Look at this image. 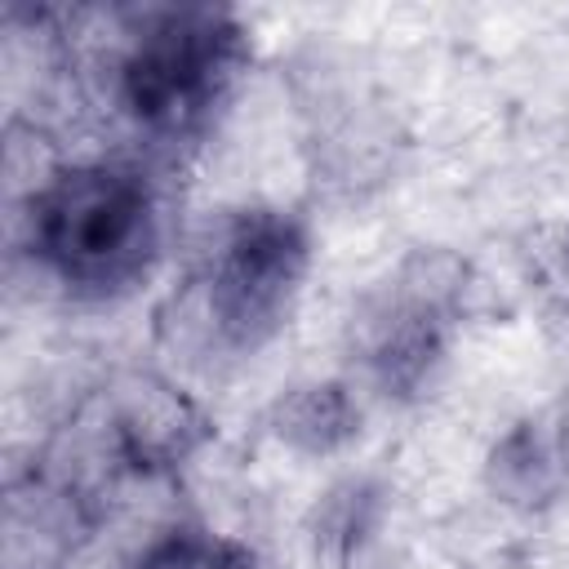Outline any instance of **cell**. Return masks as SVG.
<instances>
[{
	"label": "cell",
	"mask_w": 569,
	"mask_h": 569,
	"mask_svg": "<svg viewBox=\"0 0 569 569\" xmlns=\"http://www.w3.org/2000/svg\"><path fill=\"white\" fill-rule=\"evenodd\" d=\"M307 236L289 213L249 209L227 222L200 276V311L209 333L231 351L271 338L302 284Z\"/></svg>",
	"instance_id": "3"
},
{
	"label": "cell",
	"mask_w": 569,
	"mask_h": 569,
	"mask_svg": "<svg viewBox=\"0 0 569 569\" xmlns=\"http://www.w3.org/2000/svg\"><path fill=\"white\" fill-rule=\"evenodd\" d=\"M382 516V493L369 480H342L333 485L316 516H311V547L316 560L329 569H347L356 560V551L369 542L373 525Z\"/></svg>",
	"instance_id": "8"
},
{
	"label": "cell",
	"mask_w": 569,
	"mask_h": 569,
	"mask_svg": "<svg viewBox=\"0 0 569 569\" xmlns=\"http://www.w3.org/2000/svg\"><path fill=\"white\" fill-rule=\"evenodd\" d=\"M244 58L240 27L218 9H164L120 58V102L156 138L196 133Z\"/></svg>",
	"instance_id": "2"
},
{
	"label": "cell",
	"mask_w": 569,
	"mask_h": 569,
	"mask_svg": "<svg viewBox=\"0 0 569 569\" xmlns=\"http://www.w3.org/2000/svg\"><path fill=\"white\" fill-rule=\"evenodd\" d=\"M138 569H253V556L204 529H173L138 560Z\"/></svg>",
	"instance_id": "9"
},
{
	"label": "cell",
	"mask_w": 569,
	"mask_h": 569,
	"mask_svg": "<svg viewBox=\"0 0 569 569\" xmlns=\"http://www.w3.org/2000/svg\"><path fill=\"white\" fill-rule=\"evenodd\" d=\"M458 262L453 258H413L382 293L369 302L360 333H365V360L382 391H418L431 373V365L445 351V329L458 298Z\"/></svg>",
	"instance_id": "4"
},
{
	"label": "cell",
	"mask_w": 569,
	"mask_h": 569,
	"mask_svg": "<svg viewBox=\"0 0 569 569\" xmlns=\"http://www.w3.org/2000/svg\"><path fill=\"white\" fill-rule=\"evenodd\" d=\"M204 418L169 382L138 378L116 405V440L133 467H173L200 440Z\"/></svg>",
	"instance_id": "6"
},
{
	"label": "cell",
	"mask_w": 569,
	"mask_h": 569,
	"mask_svg": "<svg viewBox=\"0 0 569 569\" xmlns=\"http://www.w3.org/2000/svg\"><path fill=\"white\" fill-rule=\"evenodd\" d=\"M565 480H569V418L560 409L533 413L520 427H511L489 458L493 493L516 507L551 502L565 489Z\"/></svg>",
	"instance_id": "5"
},
{
	"label": "cell",
	"mask_w": 569,
	"mask_h": 569,
	"mask_svg": "<svg viewBox=\"0 0 569 569\" xmlns=\"http://www.w3.org/2000/svg\"><path fill=\"white\" fill-rule=\"evenodd\" d=\"M276 436L302 453H329L338 445H347L360 427V409L347 396L342 382H311L289 391L276 405Z\"/></svg>",
	"instance_id": "7"
},
{
	"label": "cell",
	"mask_w": 569,
	"mask_h": 569,
	"mask_svg": "<svg viewBox=\"0 0 569 569\" xmlns=\"http://www.w3.org/2000/svg\"><path fill=\"white\" fill-rule=\"evenodd\" d=\"M31 249L71 289L133 284L156 253V200L129 164H67L31 196Z\"/></svg>",
	"instance_id": "1"
}]
</instances>
